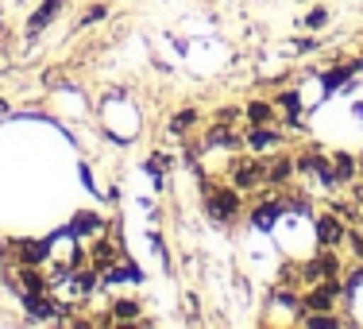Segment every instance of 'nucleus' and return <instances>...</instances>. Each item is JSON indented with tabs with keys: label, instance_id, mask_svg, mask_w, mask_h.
Returning <instances> with one entry per match:
<instances>
[{
	"label": "nucleus",
	"instance_id": "obj_1",
	"mask_svg": "<svg viewBox=\"0 0 363 329\" xmlns=\"http://www.w3.org/2000/svg\"><path fill=\"white\" fill-rule=\"evenodd\" d=\"M209 213L217 221H232L240 213V198H236V190H213V198H209Z\"/></svg>",
	"mask_w": 363,
	"mask_h": 329
},
{
	"label": "nucleus",
	"instance_id": "obj_2",
	"mask_svg": "<svg viewBox=\"0 0 363 329\" xmlns=\"http://www.w3.org/2000/svg\"><path fill=\"white\" fill-rule=\"evenodd\" d=\"M66 8V0H43V4L35 8V16L28 20V39H39L43 36V28H47L50 20H55L58 12Z\"/></svg>",
	"mask_w": 363,
	"mask_h": 329
},
{
	"label": "nucleus",
	"instance_id": "obj_3",
	"mask_svg": "<svg viewBox=\"0 0 363 329\" xmlns=\"http://www.w3.org/2000/svg\"><path fill=\"white\" fill-rule=\"evenodd\" d=\"M317 237H321L325 248H336L344 240V225L333 217V213H325V217H317Z\"/></svg>",
	"mask_w": 363,
	"mask_h": 329
},
{
	"label": "nucleus",
	"instance_id": "obj_4",
	"mask_svg": "<svg viewBox=\"0 0 363 329\" xmlns=\"http://www.w3.org/2000/svg\"><path fill=\"white\" fill-rule=\"evenodd\" d=\"M232 178H236V186H240V190H252V186H259V183L267 178V171L259 167V163H236Z\"/></svg>",
	"mask_w": 363,
	"mask_h": 329
},
{
	"label": "nucleus",
	"instance_id": "obj_5",
	"mask_svg": "<svg viewBox=\"0 0 363 329\" xmlns=\"http://www.w3.org/2000/svg\"><path fill=\"white\" fill-rule=\"evenodd\" d=\"M20 259L23 264H39V259H47V244H39V240H20Z\"/></svg>",
	"mask_w": 363,
	"mask_h": 329
},
{
	"label": "nucleus",
	"instance_id": "obj_6",
	"mask_svg": "<svg viewBox=\"0 0 363 329\" xmlns=\"http://www.w3.org/2000/svg\"><path fill=\"white\" fill-rule=\"evenodd\" d=\"M333 175H336V183H348V178L356 175V163H352V155H336V159H333Z\"/></svg>",
	"mask_w": 363,
	"mask_h": 329
},
{
	"label": "nucleus",
	"instance_id": "obj_7",
	"mask_svg": "<svg viewBox=\"0 0 363 329\" xmlns=\"http://www.w3.org/2000/svg\"><path fill=\"white\" fill-rule=\"evenodd\" d=\"M279 213H282L279 205H259V210L252 213V221L259 225V229H271V225L279 221Z\"/></svg>",
	"mask_w": 363,
	"mask_h": 329
},
{
	"label": "nucleus",
	"instance_id": "obj_8",
	"mask_svg": "<svg viewBox=\"0 0 363 329\" xmlns=\"http://www.w3.org/2000/svg\"><path fill=\"white\" fill-rule=\"evenodd\" d=\"M101 229H105V221H101L97 213H82V217L74 221V232H77V237H82V232H101Z\"/></svg>",
	"mask_w": 363,
	"mask_h": 329
},
{
	"label": "nucleus",
	"instance_id": "obj_9",
	"mask_svg": "<svg viewBox=\"0 0 363 329\" xmlns=\"http://www.w3.org/2000/svg\"><path fill=\"white\" fill-rule=\"evenodd\" d=\"M279 105L290 112V124H294V120H298V109H301V97L294 90H286V93H279Z\"/></svg>",
	"mask_w": 363,
	"mask_h": 329
},
{
	"label": "nucleus",
	"instance_id": "obj_10",
	"mask_svg": "<svg viewBox=\"0 0 363 329\" xmlns=\"http://www.w3.org/2000/svg\"><path fill=\"white\" fill-rule=\"evenodd\" d=\"M247 120H252V124H267V120H274V109L271 105H247Z\"/></svg>",
	"mask_w": 363,
	"mask_h": 329
},
{
	"label": "nucleus",
	"instance_id": "obj_11",
	"mask_svg": "<svg viewBox=\"0 0 363 329\" xmlns=\"http://www.w3.org/2000/svg\"><path fill=\"white\" fill-rule=\"evenodd\" d=\"M135 314H140L135 302H116V306H112V318H116V322H132Z\"/></svg>",
	"mask_w": 363,
	"mask_h": 329
},
{
	"label": "nucleus",
	"instance_id": "obj_12",
	"mask_svg": "<svg viewBox=\"0 0 363 329\" xmlns=\"http://www.w3.org/2000/svg\"><path fill=\"white\" fill-rule=\"evenodd\" d=\"M93 287H97V275H93V271H82V275H74V291H77V294H89Z\"/></svg>",
	"mask_w": 363,
	"mask_h": 329
},
{
	"label": "nucleus",
	"instance_id": "obj_13",
	"mask_svg": "<svg viewBox=\"0 0 363 329\" xmlns=\"http://www.w3.org/2000/svg\"><path fill=\"white\" fill-rule=\"evenodd\" d=\"M286 175H290V159H279V163H271V167H267V178H271V183H282Z\"/></svg>",
	"mask_w": 363,
	"mask_h": 329
},
{
	"label": "nucleus",
	"instance_id": "obj_14",
	"mask_svg": "<svg viewBox=\"0 0 363 329\" xmlns=\"http://www.w3.org/2000/svg\"><path fill=\"white\" fill-rule=\"evenodd\" d=\"M247 144H252V147H274V144H279V132H252V136H247Z\"/></svg>",
	"mask_w": 363,
	"mask_h": 329
},
{
	"label": "nucleus",
	"instance_id": "obj_15",
	"mask_svg": "<svg viewBox=\"0 0 363 329\" xmlns=\"http://www.w3.org/2000/svg\"><path fill=\"white\" fill-rule=\"evenodd\" d=\"M194 120H197V112H194V109L174 112V132H186V128H194Z\"/></svg>",
	"mask_w": 363,
	"mask_h": 329
},
{
	"label": "nucleus",
	"instance_id": "obj_16",
	"mask_svg": "<svg viewBox=\"0 0 363 329\" xmlns=\"http://www.w3.org/2000/svg\"><path fill=\"white\" fill-rule=\"evenodd\" d=\"M325 20H328V12H325V8H317V12L306 16V28H309V31H313V28H325Z\"/></svg>",
	"mask_w": 363,
	"mask_h": 329
},
{
	"label": "nucleus",
	"instance_id": "obj_17",
	"mask_svg": "<svg viewBox=\"0 0 363 329\" xmlns=\"http://www.w3.org/2000/svg\"><path fill=\"white\" fill-rule=\"evenodd\" d=\"M306 325H313V329H336V325H340V318H306Z\"/></svg>",
	"mask_w": 363,
	"mask_h": 329
},
{
	"label": "nucleus",
	"instance_id": "obj_18",
	"mask_svg": "<svg viewBox=\"0 0 363 329\" xmlns=\"http://www.w3.org/2000/svg\"><path fill=\"white\" fill-rule=\"evenodd\" d=\"M112 256H116L112 244H97V264H112Z\"/></svg>",
	"mask_w": 363,
	"mask_h": 329
},
{
	"label": "nucleus",
	"instance_id": "obj_19",
	"mask_svg": "<svg viewBox=\"0 0 363 329\" xmlns=\"http://www.w3.org/2000/svg\"><path fill=\"white\" fill-rule=\"evenodd\" d=\"M186 314L197 318V298H194V294H186Z\"/></svg>",
	"mask_w": 363,
	"mask_h": 329
},
{
	"label": "nucleus",
	"instance_id": "obj_20",
	"mask_svg": "<svg viewBox=\"0 0 363 329\" xmlns=\"http://www.w3.org/2000/svg\"><path fill=\"white\" fill-rule=\"evenodd\" d=\"M101 16H105V8H101V4L89 8V12H85V23H89V20H101Z\"/></svg>",
	"mask_w": 363,
	"mask_h": 329
},
{
	"label": "nucleus",
	"instance_id": "obj_21",
	"mask_svg": "<svg viewBox=\"0 0 363 329\" xmlns=\"http://www.w3.org/2000/svg\"><path fill=\"white\" fill-rule=\"evenodd\" d=\"M4 109H8V105H4V101H0V112H4Z\"/></svg>",
	"mask_w": 363,
	"mask_h": 329
},
{
	"label": "nucleus",
	"instance_id": "obj_22",
	"mask_svg": "<svg viewBox=\"0 0 363 329\" xmlns=\"http://www.w3.org/2000/svg\"><path fill=\"white\" fill-rule=\"evenodd\" d=\"M0 43H4V39H0Z\"/></svg>",
	"mask_w": 363,
	"mask_h": 329
}]
</instances>
